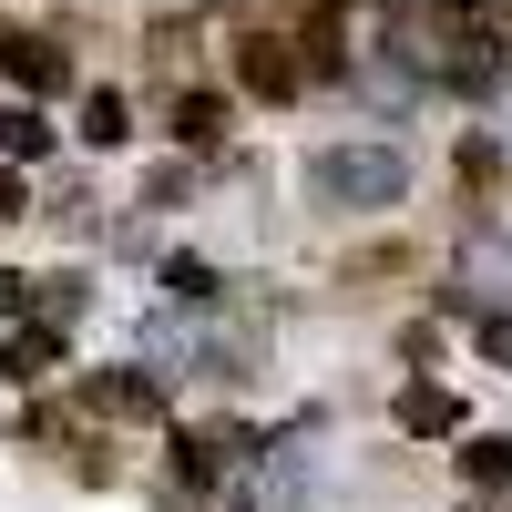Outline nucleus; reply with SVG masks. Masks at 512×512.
<instances>
[{"label": "nucleus", "instance_id": "nucleus-7", "mask_svg": "<svg viewBox=\"0 0 512 512\" xmlns=\"http://www.w3.org/2000/svg\"><path fill=\"white\" fill-rule=\"evenodd\" d=\"M41 154H52V123L31 103H0V164H41Z\"/></svg>", "mask_w": 512, "mask_h": 512}, {"label": "nucleus", "instance_id": "nucleus-8", "mask_svg": "<svg viewBox=\"0 0 512 512\" xmlns=\"http://www.w3.org/2000/svg\"><path fill=\"white\" fill-rule=\"evenodd\" d=\"M175 144L216 154V144H226V103H216V93H175Z\"/></svg>", "mask_w": 512, "mask_h": 512}, {"label": "nucleus", "instance_id": "nucleus-4", "mask_svg": "<svg viewBox=\"0 0 512 512\" xmlns=\"http://www.w3.org/2000/svg\"><path fill=\"white\" fill-rule=\"evenodd\" d=\"M82 410H103V420H154L164 390H154L144 369H93V379H82Z\"/></svg>", "mask_w": 512, "mask_h": 512}, {"label": "nucleus", "instance_id": "nucleus-12", "mask_svg": "<svg viewBox=\"0 0 512 512\" xmlns=\"http://www.w3.org/2000/svg\"><path fill=\"white\" fill-rule=\"evenodd\" d=\"M482 359H492V369H512V318H482Z\"/></svg>", "mask_w": 512, "mask_h": 512}, {"label": "nucleus", "instance_id": "nucleus-6", "mask_svg": "<svg viewBox=\"0 0 512 512\" xmlns=\"http://www.w3.org/2000/svg\"><path fill=\"white\" fill-rule=\"evenodd\" d=\"M52 369H62V318H31V328H11V379H21V390H41Z\"/></svg>", "mask_w": 512, "mask_h": 512}, {"label": "nucleus", "instance_id": "nucleus-5", "mask_svg": "<svg viewBox=\"0 0 512 512\" xmlns=\"http://www.w3.org/2000/svg\"><path fill=\"white\" fill-rule=\"evenodd\" d=\"M236 461H246V431H185V441H175V482L205 492L216 472H236Z\"/></svg>", "mask_w": 512, "mask_h": 512}, {"label": "nucleus", "instance_id": "nucleus-9", "mask_svg": "<svg viewBox=\"0 0 512 512\" xmlns=\"http://www.w3.org/2000/svg\"><path fill=\"white\" fill-rule=\"evenodd\" d=\"M461 482H512V431H482V441H461Z\"/></svg>", "mask_w": 512, "mask_h": 512}, {"label": "nucleus", "instance_id": "nucleus-2", "mask_svg": "<svg viewBox=\"0 0 512 512\" xmlns=\"http://www.w3.org/2000/svg\"><path fill=\"white\" fill-rule=\"evenodd\" d=\"M236 82H246L256 103H297V93H308V72H297V52H287L277 31H246L236 41Z\"/></svg>", "mask_w": 512, "mask_h": 512}, {"label": "nucleus", "instance_id": "nucleus-3", "mask_svg": "<svg viewBox=\"0 0 512 512\" xmlns=\"http://www.w3.org/2000/svg\"><path fill=\"white\" fill-rule=\"evenodd\" d=\"M0 62H11L21 93H62V82H72V41H52V31H11V41H0Z\"/></svg>", "mask_w": 512, "mask_h": 512}, {"label": "nucleus", "instance_id": "nucleus-14", "mask_svg": "<svg viewBox=\"0 0 512 512\" xmlns=\"http://www.w3.org/2000/svg\"><path fill=\"white\" fill-rule=\"evenodd\" d=\"M21 287H31V277H11V267H0V318H11V308H21Z\"/></svg>", "mask_w": 512, "mask_h": 512}, {"label": "nucleus", "instance_id": "nucleus-1", "mask_svg": "<svg viewBox=\"0 0 512 512\" xmlns=\"http://www.w3.org/2000/svg\"><path fill=\"white\" fill-rule=\"evenodd\" d=\"M308 195H328V205H390L400 195V154L390 144H328V154H308Z\"/></svg>", "mask_w": 512, "mask_h": 512}, {"label": "nucleus", "instance_id": "nucleus-10", "mask_svg": "<svg viewBox=\"0 0 512 512\" xmlns=\"http://www.w3.org/2000/svg\"><path fill=\"white\" fill-rule=\"evenodd\" d=\"M123 134H134V103H123V93H93V103H82V144H123Z\"/></svg>", "mask_w": 512, "mask_h": 512}, {"label": "nucleus", "instance_id": "nucleus-11", "mask_svg": "<svg viewBox=\"0 0 512 512\" xmlns=\"http://www.w3.org/2000/svg\"><path fill=\"white\" fill-rule=\"evenodd\" d=\"M400 431H461V400L451 390H410L400 400Z\"/></svg>", "mask_w": 512, "mask_h": 512}, {"label": "nucleus", "instance_id": "nucleus-13", "mask_svg": "<svg viewBox=\"0 0 512 512\" xmlns=\"http://www.w3.org/2000/svg\"><path fill=\"white\" fill-rule=\"evenodd\" d=\"M11 216H31V195H21V175H11V164H0V226H11Z\"/></svg>", "mask_w": 512, "mask_h": 512}]
</instances>
